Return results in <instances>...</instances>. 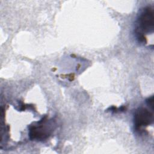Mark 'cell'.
<instances>
[{"label":"cell","mask_w":154,"mask_h":154,"mask_svg":"<svg viewBox=\"0 0 154 154\" xmlns=\"http://www.w3.org/2000/svg\"><path fill=\"white\" fill-rule=\"evenodd\" d=\"M153 10L151 7H146L140 13L137 19L136 28V34L139 41L143 42L144 34L153 33Z\"/></svg>","instance_id":"6da1fadb"},{"label":"cell","mask_w":154,"mask_h":154,"mask_svg":"<svg viewBox=\"0 0 154 154\" xmlns=\"http://www.w3.org/2000/svg\"><path fill=\"white\" fill-rule=\"evenodd\" d=\"M153 122V114L146 108H139L135 113L134 124L136 129L147 126Z\"/></svg>","instance_id":"7a4b0ae2"}]
</instances>
